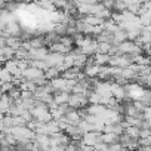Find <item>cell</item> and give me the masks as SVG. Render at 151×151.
Wrapping results in <instances>:
<instances>
[{
    "label": "cell",
    "mask_w": 151,
    "mask_h": 151,
    "mask_svg": "<svg viewBox=\"0 0 151 151\" xmlns=\"http://www.w3.org/2000/svg\"><path fill=\"white\" fill-rule=\"evenodd\" d=\"M126 91H127V95H129L132 99H142L144 95H145V91L142 89V86H139V85H136V83L127 85Z\"/></svg>",
    "instance_id": "1"
},
{
    "label": "cell",
    "mask_w": 151,
    "mask_h": 151,
    "mask_svg": "<svg viewBox=\"0 0 151 151\" xmlns=\"http://www.w3.org/2000/svg\"><path fill=\"white\" fill-rule=\"evenodd\" d=\"M111 49H113L111 42H99V47L96 53H111Z\"/></svg>",
    "instance_id": "2"
},
{
    "label": "cell",
    "mask_w": 151,
    "mask_h": 151,
    "mask_svg": "<svg viewBox=\"0 0 151 151\" xmlns=\"http://www.w3.org/2000/svg\"><path fill=\"white\" fill-rule=\"evenodd\" d=\"M123 145H120V144H113V145H110V150H117V148H122Z\"/></svg>",
    "instance_id": "3"
}]
</instances>
